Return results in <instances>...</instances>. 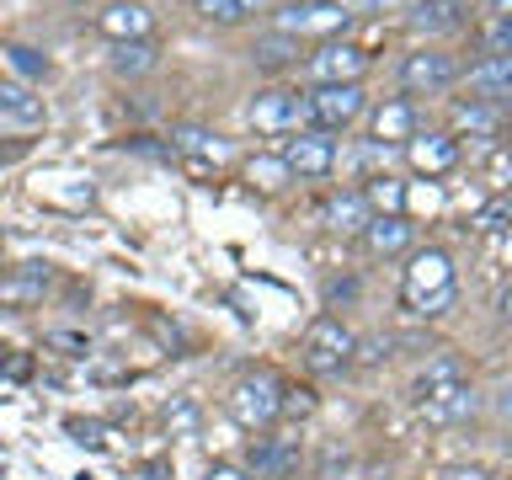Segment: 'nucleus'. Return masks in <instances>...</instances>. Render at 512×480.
<instances>
[{
  "label": "nucleus",
  "mask_w": 512,
  "mask_h": 480,
  "mask_svg": "<svg viewBox=\"0 0 512 480\" xmlns=\"http://www.w3.org/2000/svg\"><path fill=\"white\" fill-rule=\"evenodd\" d=\"M358 352V336H352L336 315H320L310 331H304V368L310 374H342Z\"/></svg>",
  "instance_id": "7ed1b4c3"
},
{
  "label": "nucleus",
  "mask_w": 512,
  "mask_h": 480,
  "mask_svg": "<svg viewBox=\"0 0 512 480\" xmlns=\"http://www.w3.org/2000/svg\"><path fill=\"white\" fill-rule=\"evenodd\" d=\"M251 64H256V70H288V64H299V38L262 32V38L251 43Z\"/></svg>",
  "instance_id": "b1692460"
},
{
  "label": "nucleus",
  "mask_w": 512,
  "mask_h": 480,
  "mask_svg": "<svg viewBox=\"0 0 512 480\" xmlns=\"http://www.w3.org/2000/svg\"><path fill=\"white\" fill-rule=\"evenodd\" d=\"M315 411V395L310 390H304V384H299V390H294V384H283V400H278V416H310Z\"/></svg>",
  "instance_id": "c85d7f7f"
},
{
  "label": "nucleus",
  "mask_w": 512,
  "mask_h": 480,
  "mask_svg": "<svg viewBox=\"0 0 512 480\" xmlns=\"http://www.w3.org/2000/svg\"><path fill=\"white\" fill-rule=\"evenodd\" d=\"M416 240V224L406 214H374L363 224V246L374 251V256H400Z\"/></svg>",
  "instance_id": "f3484780"
},
{
  "label": "nucleus",
  "mask_w": 512,
  "mask_h": 480,
  "mask_svg": "<svg viewBox=\"0 0 512 480\" xmlns=\"http://www.w3.org/2000/svg\"><path fill=\"white\" fill-rule=\"evenodd\" d=\"M326 219H331V230L363 235V224L374 219V214H368V198H363V192H336V198L326 203Z\"/></svg>",
  "instance_id": "393cba45"
},
{
  "label": "nucleus",
  "mask_w": 512,
  "mask_h": 480,
  "mask_svg": "<svg viewBox=\"0 0 512 480\" xmlns=\"http://www.w3.org/2000/svg\"><path fill=\"white\" fill-rule=\"evenodd\" d=\"M299 123H310V102L299 91H262L251 102V128L262 134H299Z\"/></svg>",
  "instance_id": "6e6552de"
},
{
  "label": "nucleus",
  "mask_w": 512,
  "mask_h": 480,
  "mask_svg": "<svg viewBox=\"0 0 512 480\" xmlns=\"http://www.w3.org/2000/svg\"><path fill=\"white\" fill-rule=\"evenodd\" d=\"M459 384H470V368H464L459 352H432V358L416 368L411 395H416V406H422V400H438L448 390H459Z\"/></svg>",
  "instance_id": "f8f14e48"
},
{
  "label": "nucleus",
  "mask_w": 512,
  "mask_h": 480,
  "mask_svg": "<svg viewBox=\"0 0 512 480\" xmlns=\"http://www.w3.org/2000/svg\"><path fill=\"white\" fill-rule=\"evenodd\" d=\"M368 64H374V59H368L358 43H347V38H326L310 59H304V70H310L315 86H363Z\"/></svg>",
  "instance_id": "20e7f679"
},
{
  "label": "nucleus",
  "mask_w": 512,
  "mask_h": 480,
  "mask_svg": "<svg viewBox=\"0 0 512 480\" xmlns=\"http://www.w3.org/2000/svg\"><path fill=\"white\" fill-rule=\"evenodd\" d=\"M459 59L448 54V48H411L406 59H400V86L411 96H438L448 86H459Z\"/></svg>",
  "instance_id": "39448f33"
},
{
  "label": "nucleus",
  "mask_w": 512,
  "mask_h": 480,
  "mask_svg": "<svg viewBox=\"0 0 512 480\" xmlns=\"http://www.w3.org/2000/svg\"><path fill=\"white\" fill-rule=\"evenodd\" d=\"M464 22H470L464 0H416L406 11V27H416V32H459Z\"/></svg>",
  "instance_id": "a211bd4d"
},
{
  "label": "nucleus",
  "mask_w": 512,
  "mask_h": 480,
  "mask_svg": "<svg viewBox=\"0 0 512 480\" xmlns=\"http://www.w3.org/2000/svg\"><path fill=\"white\" fill-rule=\"evenodd\" d=\"M347 27L352 11L342 0H288V6L272 11V32H283V38H336Z\"/></svg>",
  "instance_id": "f03ea898"
},
{
  "label": "nucleus",
  "mask_w": 512,
  "mask_h": 480,
  "mask_svg": "<svg viewBox=\"0 0 512 480\" xmlns=\"http://www.w3.org/2000/svg\"><path fill=\"white\" fill-rule=\"evenodd\" d=\"M374 144H406L411 134H416V112H411V102H384V107H374Z\"/></svg>",
  "instance_id": "4be33fe9"
},
{
  "label": "nucleus",
  "mask_w": 512,
  "mask_h": 480,
  "mask_svg": "<svg viewBox=\"0 0 512 480\" xmlns=\"http://www.w3.org/2000/svg\"><path fill=\"white\" fill-rule=\"evenodd\" d=\"M283 166L294 171V176H331L336 166V144L331 134H315V128H299V134H288L283 139Z\"/></svg>",
  "instance_id": "1a4fd4ad"
},
{
  "label": "nucleus",
  "mask_w": 512,
  "mask_h": 480,
  "mask_svg": "<svg viewBox=\"0 0 512 480\" xmlns=\"http://www.w3.org/2000/svg\"><path fill=\"white\" fill-rule=\"evenodd\" d=\"M192 11L214 27H240V22H251V16H262L267 0H192Z\"/></svg>",
  "instance_id": "5701e85b"
},
{
  "label": "nucleus",
  "mask_w": 512,
  "mask_h": 480,
  "mask_svg": "<svg viewBox=\"0 0 512 480\" xmlns=\"http://www.w3.org/2000/svg\"><path fill=\"white\" fill-rule=\"evenodd\" d=\"M406 304L416 315H443L448 304L459 299V283H454V262H448V251H416L411 267H406Z\"/></svg>",
  "instance_id": "f257e3e1"
},
{
  "label": "nucleus",
  "mask_w": 512,
  "mask_h": 480,
  "mask_svg": "<svg viewBox=\"0 0 512 480\" xmlns=\"http://www.w3.org/2000/svg\"><path fill=\"white\" fill-rule=\"evenodd\" d=\"M358 11H400V0H352Z\"/></svg>",
  "instance_id": "f704fd0d"
},
{
  "label": "nucleus",
  "mask_w": 512,
  "mask_h": 480,
  "mask_svg": "<svg viewBox=\"0 0 512 480\" xmlns=\"http://www.w3.org/2000/svg\"><path fill=\"white\" fill-rule=\"evenodd\" d=\"M22 150H27V139H22V144H0V160H16Z\"/></svg>",
  "instance_id": "c9c22d12"
},
{
  "label": "nucleus",
  "mask_w": 512,
  "mask_h": 480,
  "mask_svg": "<svg viewBox=\"0 0 512 480\" xmlns=\"http://www.w3.org/2000/svg\"><path fill=\"white\" fill-rule=\"evenodd\" d=\"M406 155H411L416 171L448 176V171L459 166V139H454V134H411V139H406Z\"/></svg>",
  "instance_id": "dca6fc26"
},
{
  "label": "nucleus",
  "mask_w": 512,
  "mask_h": 480,
  "mask_svg": "<svg viewBox=\"0 0 512 480\" xmlns=\"http://www.w3.org/2000/svg\"><path fill=\"white\" fill-rule=\"evenodd\" d=\"M459 80H464V91H470V102L502 107V102H512V54L480 59V64H470V70H464Z\"/></svg>",
  "instance_id": "9b49d317"
},
{
  "label": "nucleus",
  "mask_w": 512,
  "mask_h": 480,
  "mask_svg": "<svg viewBox=\"0 0 512 480\" xmlns=\"http://www.w3.org/2000/svg\"><path fill=\"white\" fill-rule=\"evenodd\" d=\"M480 48H486V59L512 54V16H486V22H480Z\"/></svg>",
  "instance_id": "cd10ccee"
},
{
  "label": "nucleus",
  "mask_w": 512,
  "mask_h": 480,
  "mask_svg": "<svg viewBox=\"0 0 512 480\" xmlns=\"http://www.w3.org/2000/svg\"><path fill=\"white\" fill-rule=\"evenodd\" d=\"M0 54H6V64H11V70H22L27 80H48V70H54V64H48L38 48H27V43H6Z\"/></svg>",
  "instance_id": "bb28decb"
},
{
  "label": "nucleus",
  "mask_w": 512,
  "mask_h": 480,
  "mask_svg": "<svg viewBox=\"0 0 512 480\" xmlns=\"http://www.w3.org/2000/svg\"><path fill=\"white\" fill-rule=\"evenodd\" d=\"M48 283H54V272L43 262H22V267L0 272V304H6V310H32V304L48 294Z\"/></svg>",
  "instance_id": "4468645a"
},
{
  "label": "nucleus",
  "mask_w": 512,
  "mask_h": 480,
  "mask_svg": "<svg viewBox=\"0 0 512 480\" xmlns=\"http://www.w3.org/2000/svg\"><path fill=\"white\" fill-rule=\"evenodd\" d=\"M96 32H107L112 43H139V38H155V11L139 6V0H107L96 11Z\"/></svg>",
  "instance_id": "9d476101"
},
{
  "label": "nucleus",
  "mask_w": 512,
  "mask_h": 480,
  "mask_svg": "<svg viewBox=\"0 0 512 480\" xmlns=\"http://www.w3.org/2000/svg\"><path fill=\"white\" fill-rule=\"evenodd\" d=\"M507 454H512V438H507Z\"/></svg>",
  "instance_id": "ea45409f"
},
{
  "label": "nucleus",
  "mask_w": 512,
  "mask_h": 480,
  "mask_svg": "<svg viewBox=\"0 0 512 480\" xmlns=\"http://www.w3.org/2000/svg\"><path fill=\"white\" fill-rule=\"evenodd\" d=\"M43 123H48L43 96H32V86H22V80L0 75V128H22V134H32V128H43Z\"/></svg>",
  "instance_id": "ddd939ff"
},
{
  "label": "nucleus",
  "mask_w": 512,
  "mask_h": 480,
  "mask_svg": "<svg viewBox=\"0 0 512 480\" xmlns=\"http://www.w3.org/2000/svg\"><path fill=\"white\" fill-rule=\"evenodd\" d=\"M443 480H486L480 464H454V470H443Z\"/></svg>",
  "instance_id": "72a5a7b5"
},
{
  "label": "nucleus",
  "mask_w": 512,
  "mask_h": 480,
  "mask_svg": "<svg viewBox=\"0 0 512 480\" xmlns=\"http://www.w3.org/2000/svg\"><path fill=\"white\" fill-rule=\"evenodd\" d=\"M475 411H480V395L470 390V384H459V390H448L438 400H422V416L432 427H459V422H470Z\"/></svg>",
  "instance_id": "aec40b11"
},
{
  "label": "nucleus",
  "mask_w": 512,
  "mask_h": 480,
  "mask_svg": "<svg viewBox=\"0 0 512 480\" xmlns=\"http://www.w3.org/2000/svg\"><path fill=\"white\" fill-rule=\"evenodd\" d=\"M491 411H496V422H507L512 427V379L496 384V395H491Z\"/></svg>",
  "instance_id": "2f4dec72"
},
{
  "label": "nucleus",
  "mask_w": 512,
  "mask_h": 480,
  "mask_svg": "<svg viewBox=\"0 0 512 480\" xmlns=\"http://www.w3.org/2000/svg\"><path fill=\"white\" fill-rule=\"evenodd\" d=\"M454 128L459 134H475V139H502L507 134V112L491 107V102H454Z\"/></svg>",
  "instance_id": "6ab92c4d"
},
{
  "label": "nucleus",
  "mask_w": 512,
  "mask_h": 480,
  "mask_svg": "<svg viewBox=\"0 0 512 480\" xmlns=\"http://www.w3.org/2000/svg\"><path fill=\"white\" fill-rule=\"evenodd\" d=\"M491 16H512V0H491Z\"/></svg>",
  "instance_id": "e433bc0d"
},
{
  "label": "nucleus",
  "mask_w": 512,
  "mask_h": 480,
  "mask_svg": "<svg viewBox=\"0 0 512 480\" xmlns=\"http://www.w3.org/2000/svg\"><path fill=\"white\" fill-rule=\"evenodd\" d=\"M491 187H496V192H512V155H507V150L491 160Z\"/></svg>",
  "instance_id": "473e14b6"
},
{
  "label": "nucleus",
  "mask_w": 512,
  "mask_h": 480,
  "mask_svg": "<svg viewBox=\"0 0 512 480\" xmlns=\"http://www.w3.org/2000/svg\"><path fill=\"white\" fill-rule=\"evenodd\" d=\"M278 400H283V384L272 374H246L230 395V411L246 427H267V422H278Z\"/></svg>",
  "instance_id": "0eeeda50"
},
{
  "label": "nucleus",
  "mask_w": 512,
  "mask_h": 480,
  "mask_svg": "<svg viewBox=\"0 0 512 480\" xmlns=\"http://www.w3.org/2000/svg\"><path fill=\"white\" fill-rule=\"evenodd\" d=\"M208 480H240L235 470H214V475H208Z\"/></svg>",
  "instance_id": "4c0bfd02"
},
{
  "label": "nucleus",
  "mask_w": 512,
  "mask_h": 480,
  "mask_svg": "<svg viewBox=\"0 0 512 480\" xmlns=\"http://www.w3.org/2000/svg\"><path fill=\"white\" fill-rule=\"evenodd\" d=\"M304 102H310L315 134H342V128L363 118L368 96H363V86H315V91H304Z\"/></svg>",
  "instance_id": "423d86ee"
},
{
  "label": "nucleus",
  "mask_w": 512,
  "mask_h": 480,
  "mask_svg": "<svg viewBox=\"0 0 512 480\" xmlns=\"http://www.w3.org/2000/svg\"><path fill=\"white\" fill-rule=\"evenodd\" d=\"M502 315L512 320V294H502Z\"/></svg>",
  "instance_id": "58836bf2"
},
{
  "label": "nucleus",
  "mask_w": 512,
  "mask_h": 480,
  "mask_svg": "<svg viewBox=\"0 0 512 480\" xmlns=\"http://www.w3.org/2000/svg\"><path fill=\"white\" fill-rule=\"evenodd\" d=\"M171 144H176V150H182L187 160H192V155H208V160H219V155H224L219 134H208V128H176Z\"/></svg>",
  "instance_id": "a878e982"
},
{
  "label": "nucleus",
  "mask_w": 512,
  "mask_h": 480,
  "mask_svg": "<svg viewBox=\"0 0 512 480\" xmlns=\"http://www.w3.org/2000/svg\"><path fill=\"white\" fill-rule=\"evenodd\" d=\"M390 352H395V336H368V342H358L352 358H358V363H384Z\"/></svg>",
  "instance_id": "7c9ffc66"
},
{
  "label": "nucleus",
  "mask_w": 512,
  "mask_h": 480,
  "mask_svg": "<svg viewBox=\"0 0 512 480\" xmlns=\"http://www.w3.org/2000/svg\"><path fill=\"white\" fill-rule=\"evenodd\" d=\"M160 64V48L155 38H139V43H112V54H107V70L118 75V80H139V75H150Z\"/></svg>",
  "instance_id": "412c9836"
},
{
  "label": "nucleus",
  "mask_w": 512,
  "mask_h": 480,
  "mask_svg": "<svg viewBox=\"0 0 512 480\" xmlns=\"http://www.w3.org/2000/svg\"><path fill=\"white\" fill-rule=\"evenodd\" d=\"M246 464H251L256 480H288V475L299 470V443H288V438H256L246 448Z\"/></svg>",
  "instance_id": "2eb2a0df"
},
{
  "label": "nucleus",
  "mask_w": 512,
  "mask_h": 480,
  "mask_svg": "<svg viewBox=\"0 0 512 480\" xmlns=\"http://www.w3.org/2000/svg\"><path fill=\"white\" fill-rule=\"evenodd\" d=\"M507 224H512V198H502V203H491L486 214L475 219V230H480V235H496V230H507Z\"/></svg>",
  "instance_id": "c756f323"
}]
</instances>
